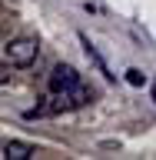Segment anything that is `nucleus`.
Wrapping results in <instances>:
<instances>
[{
  "label": "nucleus",
  "mask_w": 156,
  "mask_h": 160,
  "mask_svg": "<svg viewBox=\"0 0 156 160\" xmlns=\"http://www.w3.org/2000/svg\"><path fill=\"white\" fill-rule=\"evenodd\" d=\"M37 40L33 37H17L7 43V60L13 63V67H30L33 60H37Z\"/></svg>",
  "instance_id": "1"
},
{
  "label": "nucleus",
  "mask_w": 156,
  "mask_h": 160,
  "mask_svg": "<svg viewBox=\"0 0 156 160\" xmlns=\"http://www.w3.org/2000/svg\"><path fill=\"white\" fill-rule=\"evenodd\" d=\"M80 83V73L70 63H57V67L50 70V90L53 93H67V90H73Z\"/></svg>",
  "instance_id": "2"
},
{
  "label": "nucleus",
  "mask_w": 156,
  "mask_h": 160,
  "mask_svg": "<svg viewBox=\"0 0 156 160\" xmlns=\"http://www.w3.org/2000/svg\"><path fill=\"white\" fill-rule=\"evenodd\" d=\"M30 153H33V147L23 143V140H7L3 143V160H27Z\"/></svg>",
  "instance_id": "3"
},
{
  "label": "nucleus",
  "mask_w": 156,
  "mask_h": 160,
  "mask_svg": "<svg viewBox=\"0 0 156 160\" xmlns=\"http://www.w3.org/2000/svg\"><path fill=\"white\" fill-rule=\"evenodd\" d=\"M80 40H83V47H87V57H90V60H93V63H97V70H100V73H103V77H110V80L116 77V73H113V70H110V67H106V60L100 57V50H97V47H93V43H90V37H87V33H80Z\"/></svg>",
  "instance_id": "4"
},
{
  "label": "nucleus",
  "mask_w": 156,
  "mask_h": 160,
  "mask_svg": "<svg viewBox=\"0 0 156 160\" xmlns=\"http://www.w3.org/2000/svg\"><path fill=\"white\" fill-rule=\"evenodd\" d=\"M70 97H73V107H87L90 100H93V90L83 87V83H77V87L70 90Z\"/></svg>",
  "instance_id": "5"
},
{
  "label": "nucleus",
  "mask_w": 156,
  "mask_h": 160,
  "mask_svg": "<svg viewBox=\"0 0 156 160\" xmlns=\"http://www.w3.org/2000/svg\"><path fill=\"white\" fill-rule=\"evenodd\" d=\"M126 83H133V87H143V83H146V73H143V70H126Z\"/></svg>",
  "instance_id": "6"
},
{
  "label": "nucleus",
  "mask_w": 156,
  "mask_h": 160,
  "mask_svg": "<svg viewBox=\"0 0 156 160\" xmlns=\"http://www.w3.org/2000/svg\"><path fill=\"white\" fill-rule=\"evenodd\" d=\"M153 100H156V83H153Z\"/></svg>",
  "instance_id": "7"
}]
</instances>
